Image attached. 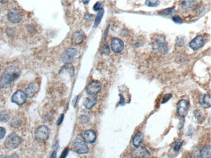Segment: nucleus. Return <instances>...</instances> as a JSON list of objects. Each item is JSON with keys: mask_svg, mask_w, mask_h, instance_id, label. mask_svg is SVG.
<instances>
[{"mask_svg": "<svg viewBox=\"0 0 211 158\" xmlns=\"http://www.w3.org/2000/svg\"><path fill=\"white\" fill-rule=\"evenodd\" d=\"M77 97H75V99H74L73 101V104L74 107H75V105H76L77 101Z\"/></svg>", "mask_w": 211, "mask_h": 158, "instance_id": "ea45409f", "label": "nucleus"}, {"mask_svg": "<svg viewBox=\"0 0 211 158\" xmlns=\"http://www.w3.org/2000/svg\"><path fill=\"white\" fill-rule=\"evenodd\" d=\"M4 158H19L18 155L16 154H13V155H12L11 156H6V157Z\"/></svg>", "mask_w": 211, "mask_h": 158, "instance_id": "4c0bfd02", "label": "nucleus"}, {"mask_svg": "<svg viewBox=\"0 0 211 158\" xmlns=\"http://www.w3.org/2000/svg\"><path fill=\"white\" fill-rule=\"evenodd\" d=\"M84 141L85 143H92L96 141L97 136L93 130H87L83 132L82 135Z\"/></svg>", "mask_w": 211, "mask_h": 158, "instance_id": "ddd939ff", "label": "nucleus"}, {"mask_svg": "<svg viewBox=\"0 0 211 158\" xmlns=\"http://www.w3.org/2000/svg\"><path fill=\"white\" fill-rule=\"evenodd\" d=\"M72 147L74 150L79 154L87 153L89 151L88 146L85 142L80 139H77L74 140L72 144Z\"/></svg>", "mask_w": 211, "mask_h": 158, "instance_id": "423d86ee", "label": "nucleus"}, {"mask_svg": "<svg viewBox=\"0 0 211 158\" xmlns=\"http://www.w3.org/2000/svg\"><path fill=\"white\" fill-rule=\"evenodd\" d=\"M97 102V98L94 96H91L85 99L83 103V105L87 109L90 110L92 109V107L95 105Z\"/></svg>", "mask_w": 211, "mask_h": 158, "instance_id": "dca6fc26", "label": "nucleus"}, {"mask_svg": "<svg viewBox=\"0 0 211 158\" xmlns=\"http://www.w3.org/2000/svg\"><path fill=\"white\" fill-rule=\"evenodd\" d=\"M153 49L157 50L162 54H165L168 53L167 43L165 36L158 35L155 36L152 43Z\"/></svg>", "mask_w": 211, "mask_h": 158, "instance_id": "f03ea898", "label": "nucleus"}, {"mask_svg": "<svg viewBox=\"0 0 211 158\" xmlns=\"http://www.w3.org/2000/svg\"><path fill=\"white\" fill-rule=\"evenodd\" d=\"M51 158H57V152L56 151H54L52 153Z\"/></svg>", "mask_w": 211, "mask_h": 158, "instance_id": "58836bf2", "label": "nucleus"}, {"mask_svg": "<svg viewBox=\"0 0 211 158\" xmlns=\"http://www.w3.org/2000/svg\"><path fill=\"white\" fill-rule=\"evenodd\" d=\"M102 5L99 2H97L93 6V10L95 11H99L101 9Z\"/></svg>", "mask_w": 211, "mask_h": 158, "instance_id": "c85d7f7f", "label": "nucleus"}, {"mask_svg": "<svg viewBox=\"0 0 211 158\" xmlns=\"http://www.w3.org/2000/svg\"><path fill=\"white\" fill-rule=\"evenodd\" d=\"M103 53L107 54L109 53V48L107 44H104L102 48Z\"/></svg>", "mask_w": 211, "mask_h": 158, "instance_id": "7c9ffc66", "label": "nucleus"}, {"mask_svg": "<svg viewBox=\"0 0 211 158\" xmlns=\"http://www.w3.org/2000/svg\"><path fill=\"white\" fill-rule=\"evenodd\" d=\"M8 19L10 23H20L23 19L22 16L16 9L12 8L8 14Z\"/></svg>", "mask_w": 211, "mask_h": 158, "instance_id": "9d476101", "label": "nucleus"}, {"mask_svg": "<svg viewBox=\"0 0 211 158\" xmlns=\"http://www.w3.org/2000/svg\"><path fill=\"white\" fill-rule=\"evenodd\" d=\"M101 90V84L97 81L91 82L88 85L86 88L87 94L90 96H95Z\"/></svg>", "mask_w": 211, "mask_h": 158, "instance_id": "1a4fd4ad", "label": "nucleus"}, {"mask_svg": "<svg viewBox=\"0 0 211 158\" xmlns=\"http://www.w3.org/2000/svg\"><path fill=\"white\" fill-rule=\"evenodd\" d=\"M144 138V134L140 132L135 134L132 140L133 145L136 147H139L143 143Z\"/></svg>", "mask_w": 211, "mask_h": 158, "instance_id": "f3484780", "label": "nucleus"}, {"mask_svg": "<svg viewBox=\"0 0 211 158\" xmlns=\"http://www.w3.org/2000/svg\"><path fill=\"white\" fill-rule=\"evenodd\" d=\"M172 94H167L164 95V97L162 98V100L161 101V104H165L167 102L170 100L171 98L172 97Z\"/></svg>", "mask_w": 211, "mask_h": 158, "instance_id": "cd10ccee", "label": "nucleus"}, {"mask_svg": "<svg viewBox=\"0 0 211 158\" xmlns=\"http://www.w3.org/2000/svg\"><path fill=\"white\" fill-rule=\"evenodd\" d=\"M90 2L89 1H82V2L84 4H88V3Z\"/></svg>", "mask_w": 211, "mask_h": 158, "instance_id": "a19ab883", "label": "nucleus"}, {"mask_svg": "<svg viewBox=\"0 0 211 158\" xmlns=\"http://www.w3.org/2000/svg\"><path fill=\"white\" fill-rule=\"evenodd\" d=\"M27 95L24 91L18 90L13 95L11 98L12 101L18 105L24 104L27 100Z\"/></svg>", "mask_w": 211, "mask_h": 158, "instance_id": "6e6552de", "label": "nucleus"}, {"mask_svg": "<svg viewBox=\"0 0 211 158\" xmlns=\"http://www.w3.org/2000/svg\"><path fill=\"white\" fill-rule=\"evenodd\" d=\"M10 115L7 111L5 110L0 112V121L6 122L9 120Z\"/></svg>", "mask_w": 211, "mask_h": 158, "instance_id": "5701e85b", "label": "nucleus"}, {"mask_svg": "<svg viewBox=\"0 0 211 158\" xmlns=\"http://www.w3.org/2000/svg\"><path fill=\"white\" fill-rule=\"evenodd\" d=\"M184 118L182 117V119H181L180 121V123L179 124V129L180 130V129H182V128H183V125H184V123L185 122V120L184 119Z\"/></svg>", "mask_w": 211, "mask_h": 158, "instance_id": "f704fd0d", "label": "nucleus"}, {"mask_svg": "<svg viewBox=\"0 0 211 158\" xmlns=\"http://www.w3.org/2000/svg\"><path fill=\"white\" fill-rule=\"evenodd\" d=\"M210 145L204 146L201 150L200 156L201 158H210L211 156Z\"/></svg>", "mask_w": 211, "mask_h": 158, "instance_id": "6ab92c4d", "label": "nucleus"}, {"mask_svg": "<svg viewBox=\"0 0 211 158\" xmlns=\"http://www.w3.org/2000/svg\"><path fill=\"white\" fill-rule=\"evenodd\" d=\"M189 107V103L188 100L184 99L180 100L177 105V110L179 115L184 118L187 115Z\"/></svg>", "mask_w": 211, "mask_h": 158, "instance_id": "0eeeda50", "label": "nucleus"}, {"mask_svg": "<svg viewBox=\"0 0 211 158\" xmlns=\"http://www.w3.org/2000/svg\"><path fill=\"white\" fill-rule=\"evenodd\" d=\"M22 143V138L19 135L12 133L6 138L4 142V145L8 149H15L18 148Z\"/></svg>", "mask_w": 211, "mask_h": 158, "instance_id": "7ed1b4c3", "label": "nucleus"}, {"mask_svg": "<svg viewBox=\"0 0 211 158\" xmlns=\"http://www.w3.org/2000/svg\"><path fill=\"white\" fill-rule=\"evenodd\" d=\"M173 21L176 23H182V20L180 17L179 16H174L172 18Z\"/></svg>", "mask_w": 211, "mask_h": 158, "instance_id": "c756f323", "label": "nucleus"}, {"mask_svg": "<svg viewBox=\"0 0 211 158\" xmlns=\"http://www.w3.org/2000/svg\"><path fill=\"white\" fill-rule=\"evenodd\" d=\"M111 48L113 51L115 53H119L123 50L124 44L121 40L117 38H114L112 39Z\"/></svg>", "mask_w": 211, "mask_h": 158, "instance_id": "f8f14e48", "label": "nucleus"}, {"mask_svg": "<svg viewBox=\"0 0 211 158\" xmlns=\"http://www.w3.org/2000/svg\"><path fill=\"white\" fill-rule=\"evenodd\" d=\"M7 33L8 34H9L10 36H11L13 34L14 32L12 29H11V28H10L9 29L7 30Z\"/></svg>", "mask_w": 211, "mask_h": 158, "instance_id": "e433bc0d", "label": "nucleus"}, {"mask_svg": "<svg viewBox=\"0 0 211 158\" xmlns=\"http://www.w3.org/2000/svg\"><path fill=\"white\" fill-rule=\"evenodd\" d=\"M65 71L66 73H68L71 77H73L74 74V68L71 64H65L61 69V71Z\"/></svg>", "mask_w": 211, "mask_h": 158, "instance_id": "412c9836", "label": "nucleus"}, {"mask_svg": "<svg viewBox=\"0 0 211 158\" xmlns=\"http://www.w3.org/2000/svg\"><path fill=\"white\" fill-rule=\"evenodd\" d=\"M77 54V51L74 48H69L66 49L61 57L62 62L65 64H71L74 57Z\"/></svg>", "mask_w": 211, "mask_h": 158, "instance_id": "39448f33", "label": "nucleus"}, {"mask_svg": "<svg viewBox=\"0 0 211 158\" xmlns=\"http://www.w3.org/2000/svg\"><path fill=\"white\" fill-rule=\"evenodd\" d=\"M49 128L45 125L39 126L35 132V138L37 141L43 142L47 140L49 138Z\"/></svg>", "mask_w": 211, "mask_h": 158, "instance_id": "20e7f679", "label": "nucleus"}, {"mask_svg": "<svg viewBox=\"0 0 211 158\" xmlns=\"http://www.w3.org/2000/svg\"><path fill=\"white\" fill-rule=\"evenodd\" d=\"M6 131L4 128L0 127V140L2 139L5 136Z\"/></svg>", "mask_w": 211, "mask_h": 158, "instance_id": "473e14b6", "label": "nucleus"}, {"mask_svg": "<svg viewBox=\"0 0 211 158\" xmlns=\"http://www.w3.org/2000/svg\"><path fill=\"white\" fill-rule=\"evenodd\" d=\"M120 101L119 104L120 105H123L124 104L125 99L124 98L123 96L120 95Z\"/></svg>", "mask_w": 211, "mask_h": 158, "instance_id": "c9c22d12", "label": "nucleus"}, {"mask_svg": "<svg viewBox=\"0 0 211 158\" xmlns=\"http://www.w3.org/2000/svg\"><path fill=\"white\" fill-rule=\"evenodd\" d=\"M205 42L204 38L202 36L199 35L196 36L190 42L189 47L193 50L196 51L202 48Z\"/></svg>", "mask_w": 211, "mask_h": 158, "instance_id": "9b49d317", "label": "nucleus"}, {"mask_svg": "<svg viewBox=\"0 0 211 158\" xmlns=\"http://www.w3.org/2000/svg\"><path fill=\"white\" fill-rule=\"evenodd\" d=\"M183 143V141L182 140H178L175 142V145L174 147V151L177 152L179 151L181 147H182Z\"/></svg>", "mask_w": 211, "mask_h": 158, "instance_id": "a878e982", "label": "nucleus"}, {"mask_svg": "<svg viewBox=\"0 0 211 158\" xmlns=\"http://www.w3.org/2000/svg\"><path fill=\"white\" fill-rule=\"evenodd\" d=\"M195 1H182V5L184 8H189L193 5Z\"/></svg>", "mask_w": 211, "mask_h": 158, "instance_id": "bb28decb", "label": "nucleus"}, {"mask_svg": "<svg viewBox=\"0 0 211 158\" xmlns=\"http://www.w3.org/2000/svg\"><path fill=\"white\" fill-rule=\"evenodd\" d=\"M186 158H192L191 157V156H188V157H187Z\"/></svg>", "mask_w": 211, "mask_h": 158, "instance_id": "79ce46f5", "label": "nucleus"}, {"mask_svg": "<svg viewBox=\"0 0 211 158\" xmlns=\"http://www.w3.org/2000/svg\"><path fill=\"white\" fill-rule=\"evenodd\" d=\"M104 14V10L103 9L101 8L100 10H99L98 13L96 16L94 24L93 27L94 28H97L99 25L101 23V19L103 16Z\"/></svg>", "mask_w": 211, "mask_h": 158, "instance_id": "aec40b11", "label": "nucleus"}, {"mask_svg": "<svg viewBox=\"0 0 211 158\" xmlns=\"http://www.w3.org/2000/svg\"><path fill=\"white\" fill-rule=\"evenodd\" d=\"M69 152V149L68 148H66V149L63 151V152H62V155H61V157L60 158H65L67 156Z\"/></svg>", "mask_w": 211, "mask_h": 158, "instance_id": "72a5a7b5", "label": "nucleus"}, {"mask_svg": "<svg viewBox=\"0 0 211 158\" xmlns=\"http://www.w3.org/2000/svg\"><path fill=\"white\" fill-rule=\"evenodd\" d=\"M64 115L63 114H61L60 116H59V117L58 120H57V124L58 126H59L62 123V122H63L64 120Z\"/></svg>", "mask_w": 211, "mask_h": 158, "instance_id": "2f4dec72", "label": "nucleus"}, {"mask_svg": "<svg viewBox=\"0 0 211 158\" xmlns=\"http://www.w3.org/2000/svg\"><path fill=\"white\" fill-rule=\"evenodd\" d=\"M134 155L141 157H146L149 156L150 154L145 148L143 147H138L134 151Z\"/></svg>", "mask_w": 211, "mask_h": 158, "instance_id": "a211bd4d", "label": "nucleus"}, {"mask_svg": "<svg viewBox=\"0 0 211 158\" xmlns=\"http://www.w3.org/2000/svg\"><path fill=\"white\" fill-rule=\"evenodd\" d=\"M84 33L81 30L77 31L72 35L71 41L74 45H79L84 40Z\"/></svg>", "mask_w": 211, "mask_h": 158, "instance_id": "2eb2a0df", "label": "nucleus"}, {"mask_svg": "<svg viewBox=\"0 0 211 158\" xmlns=\"http://www.w3.org/2000/svg\"><path fill=\"white\" fill-rule=\"evenodd\" d=\"M39 86V83L36 82L30 84L26 88L25 93L27 97L28 98L33 97L38 91Z\"/></svg>", "mask_w": 211, "mask_h": 158, "instance_id": "4468645a", "label": "nucleus"}, {"mask_svg": "<svg viewBox=\"0 0 211 158\" xmlns=\"http://www.w3.org/2000/svg\"><path fill=\"white\" fill-rule=\"evenodd\" d=\"M174 13H175V9L174 8H170L161 10L159 12V14L161 15L167 16L170 15Z\"/></svg>", "mask_w": 211, "mask_h": 158, "instance_id": "b1692460", "label": "nucleus"}, {"mask_svg": "<svg viewBox=\"0 0 211 158\" xmlns=\"http://www.w3.org/2000/svg\"><path fill=\"white\" fill-rule=\"evenodd\" d=\"M160 1H146L145 4L148 7H156L159 6Z\"/></svg>", "mask_w": 211, "mask_h": 158, "instance_id": "393cba45", "label": "nucleus"}, {"mask_svg": "<svg viewBox=\"0 0 211 158\" xmlns=\"http://www.w3.org/2000/svg\"><path fill=\"white\" fill-rule=\"evenodd\" d=\"M201 105L204 108H209L210 107V96L208 95H205L203 98Z\"/></svg>", "mask_w": 211, "mask_h": 158, "instance_id": "4be33fe9", "label": "nucleus"}, {"mask_svg": "<svg viewBox=\"0 0 211 158\" xmlns=\"http://www.w3.org/2000/svg\"><path fill=\"white\" fill-rule=\"evenodd\" d=\"M21 71L19 68L15 66H9L0 77V88L6 89L20 76Z\"/></svg>", "mask_w": 211, "mask_h": 158, "instance_id": "f257e3e1", "label": "nucleus"}]
</instances>
